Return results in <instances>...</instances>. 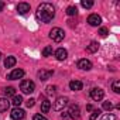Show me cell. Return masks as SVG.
Here are the masks:
<instances>
[{"label": "cell", "mask_w": 120, "mask_h": 120, "mask_svg": "<svg viewBox=\"0 0 120 120\" xmlns=\"http://www.w3.org/2000/svg\"><path fill=\"white\" fill-rule=\"evenodd\" d=\"M3 7H4V3H3V2H0V11L3 10Z\"/></svg>", "instance_id": "obj_32"}, {"label": "cell", "mask_w": 120, "mask_h": 120, "mask_svg": "<svg viewBox=\"0 0 120 120\" xmlns=\"http://www.w3.org/2000/svg\"><path fill=\"white\" fill-rule=\"evenodd\" d=\"M16 62H17V61H16L14 56H7L6 61H4V67H6V68H11V67L16 65Z\"/></svg>", "instance_id": "obj_17"}, {"label": "cell", "mask_w": 120, "mask_h": 120, "mask_svg": "<svg viewBox=\"0 0 120 120\" xmlns=\"http://www.w3.org/2000/svg\"><path fill=\"white\" fill-rule=\"evenodd\" d=\"M11 103H13V106L19 107V106H20V105L23 103V98H21V96H17V95H16V96H13V102H11Z\"/></svg>", "instance_id": "obj_20"}, {"label": "cell", "mask_w": 120, "mask_h": 120, "mask_svg": "<svg viewBox=\"0 0 120 120\" xmlns=\"http://www.w3.org/2000/svg\"><path fill=\"white\" fill-rule=\"evenodd\" d=\"M51 109V102L49 100H44L41 105V112L42 113H48V110Z\"/></svg>", "instance_id": "obj_18"}, {"label": "cell", "mask_w": 120, "mask_h": 120, "mask_svg": "<svg viewBox=\"0 0 120 120\" xmlns=\"http://www.w3.org/2000/svg\"><path fill=\"white\" fill-rule=\"evenodd\" d=\"M0 58H2V52H0Z\"/></svg>", "instance_id": "obj_35"}, {"label": "cell", "mask_w": 120, "mask_h": 120, "mask_svg": "<svg viewBox=\"0 0 120 120\" xmlns=\"http://www.w3.org/2000/svg\"><path fill=\"white\" fill-rule=\"evenodd\" d=\"M82 82L81 81H71L69 82V88H71V90H81L82 89Z\"/></svg>", "instance_id": "obj_16"}, {"label": "cell", "mask_w": 120, "mask_h": 120, "mask_svg": "<svg viewBox=\"0 0 120 120\" xmlns=\"http://www.w3.org/2000/svg\"><path fill=\"white\" fill-rule=\"evenodd\" d=\"M112 107H113V105H112L110 102H103V109H105V110H110Z\"/></svg>", "instance_id": "obj_29"}, {"label": "cell", "mask_w": 120, "mask_h": 120, "mask_svg": "<svg viewBox=\"0 0 120 120\" xmlns=\"http://www.w3.org/2000/svg\"><path fill=\"white\" fill-rule=\"evenodd\" d=\"M61 116H62V119H65V117H68V113H61Z\"/></svg>", "instance_id": "obj_34"}, {"label": "cell", "mask_w": 120, "mask_h": 120, "mask_svg": "<svg viewBox=\"0 0 120 120\" xmlns=\"http://www.w3.org/2000/svg\"><path fill=\"white\" fill-rule=\"evenodd\" d=\"M103 96H105V92H103L100 88H93V89L90 90V98H92L95 102L102 100V99H103Z\"/></svg>", "instance_id": "obj_6"}, {"label": "cell", "mask_w": 120, "mask_h": 120, "mask_svg": "<svg viewBox=\"0 0 120 120\" xmlns=\"http://www.w3.org/2000/svg\"><path fill=\"white\" fill-rule=\"evenodd\" d=\"M102 120H116V116H114L113 113H106V114L102 117Z\"/></svg>", "instance_id": "obj_27"}, {"label": "cell", "mask_w": 120, "mask_h": 120, "mask_svg": "<svg viewBox=\"0 0 120 120\" xmlns=\"http://www.w3.org/2000/svg\"><path fill=\"white\" fill-rule=\"evenodd\" d=\"M76 13H78V10H76L75 6H69V7L67 9V14H68V16H76Z\"/></svg>", "instance_id": "obj_21"}, {"label": "cell", "mask_w": 120, "mask_h": 120, "mask_svg": "<svg viewBox=\"0 0 120 120\" xmlns=\"http://www.w3.org/2000/svg\"><path fill=\"white\" fill-rule=\"evenodd\" d=\"M4 95L6 96H16V89L13 86H9V88H4Z\"/></svg>", "instance_id": "obj_19"}, {"label": "cell", "mask_w": 120, "mask_h": 120, "mask_svg": "<svg viewBox=\"0 0 120 120\" xmlns=\"http://www.w3.org/2000/svg\"><path fill=\"white\" fill-rule=\"evenodd\" d=\"M81 4H82V7H85V9H90V7L93 6V2H92V0H82Z\"/></svg>", "instance_id": "obj_23"}, {"label": "cell", "mask_w": 120, "mask_h": 120, "mask_svg": "<svg viewBox=\"0 0 120 120\" xmlns=\"http://www.w3.org/2000/svg\"><path fill=\"white\" fill-rule=\"evenodd\" d=\"M52 54V47H45L42 49V56H49Z\"/></svg>", "instance_id": "obj_25"}, {"label": "cell", "mask_w": 120, "mask_h": 120, "mask_svg": "<svg viewBox=\"0 0 120 120\" xmlns=\"http://www.w3.org/2000/svg\"><path fill=\"white\" fill-rule=\"evenodd\" d=\"M34 103H35V99H28V100L26 102L27 107H33V106H34Z\"/></svg>", "instance_id": "obj_30"}, {"label": "cell", "mask_w": 120, "mask_h": 120, "mask_svg": "<svg viewBox=\"0 0 120 120\" xmlns=\"http://www.w3.org/2000/svg\"><path fill=\"white\" fill-rule=\"evenodd\" d=\"M68 116H71L72 119H79L81 117V110H79V106L78 105H72L68 110Z\"/></svg>", "instance_id": "obj_7"}, {"label": "cell", "mask_w": 120, "mask_h": 120, "mask_svg": "<svg viewBox=\"0 0 120 120\" xmlns=\"http://www.w3.org/2000/svg\"><path fill=\"white\" fill-rule=\"evenodd\" d=\"M24 76V71L23 69H13L9 75H7V79L10 81H14V79H20Z\"/></svg>", "instance_id": "obj_8"}, {"label": "cell", "mask_w": 120, "mask_h": 120, "mask_svg": "<svg viewBox=\"0 0 120 120\" xmlns=\"http://www.w3.org/2000/svg\"><path fill=\"white\" fill-rule=\"evenodd\" d=\"M55 56H56L58 61H64V59H67V56H68V51L65 48H58L55 51Z\"/></svg>", "instance_id": "obj_11"}, {"label": "cell", "mask_w": 120, "mask_h": 120, "mask_svg": "<svg viewBox=\"0 0 120 120\" xmlns=\"http://www.w3.org/2000/svg\"><path fill=\"white\" fill-rule=\"evenodd\" d=\"M47 92V95L48 96H51V95H55V92H56V86H47V89H45Z\"/></svg>", "instance_id": "obj_24"}, {"label": "cell", "mask_w": 120, "mask_h": 120, "mask_svg": "<svg viewBox=\"0 0 120 120\" xmlns=\"http://www.w3.org/2000/svg\"><path fill=\"white\" fill-rule=\"evenodd\" d=\"M65 37V33L62 28H59V27H54L51 31H49V38L55 42H61Z\"/></svg>", "instance_id": "obj_2"}, {"label": "cell", "mask_w": 120, "mask_h": 120, "mask_svg": "<svg viewBox=\"0 0 120 120\" xmlns=\"http://www.w3.org/2000/svg\"><path fill=\"white\" fill-rule=\"evenodd\" d=\"M88 23H89L92 27H98V26H100L102 19H100V16H98V14H90V16L88 17Z\"/></svg>", "instance_id": "obj_10"}, {"label": "cell", "mask_w": 120, "mask_h": 120, "mask_svg": "<svg viewBox=\"0 0 120 120\" xmlns=\"http://www.w3.org/2000/svg\"><path fill=\"white\" fill-rule=\"evenodd\" d=\"M20 90H21L23 93H26V95H30V93H33V92L35 90V83H34L33 81H30V79L23 81V82L20 83Z\"/></svg>", "instance_id": "obj_3"}, {"label": "cell", "mask_w": 120, "mask_h": 120, "mask_svg": "<svg viewBox=\"0 0 120 120\" xmlns=\"http://www.w3.org/2000/svg\"><path fill=\"white\" fill-rule=\"evenodd\" d=\"M78 68L82 69V71H89V69H92V62L89 59H79L78 61Z\"/></svg>", "instance_id": "obj_9"}, {"label": "cell", "mask_w": 120, "mask_h": 120, "mask_svg": "<svg viewBox=\"0 0 120 120\" xmlns=\"http://www.w3.org/2000/svg\"><path fill=\"white\" fill-rule=\"evenodd\" d=\"M99 114H100V110L99 109H95V110H92V114H90V120H96L98 117H99Z\"/></svg>", "instance_id": "obj_26"}, {"label": "cell", "mask_w": 120, "mask_h": 120, "mask_svg": "<svg viewBox=\"0 0 120 120\" xmlns=\"http://www.w3.org/2000/svg\"><path fill=\"white\" fill-rule=\"evenodd\" d=\"M10 107V102L6 98H0V113L7 112V109Z\"/></svg>", "instance_id": "obj_14"}, {"label": "cell", "mask_w": 120, "mask_h": 120, "mask_svg": "<svg viewBox=\"0 0 120 120\" xmlns=\"http://www.w3.org/2000/svg\"><path fill=\"white\" fill-rule=\"evenodd\" d=\"M51 76H52V71H45V69L38 71V78H40V81H47V79H49Z\"/></svg>", "instance_id": "obj_13"}, {"label": "cell", "mask_w": 120, "mask_h": 120, "mask_svg": "<svg viewBox=\"0 0 120 120\" xmlns=\"http://www.w3.org/2000/svg\"><path fill=\"white\" fill-rule=\"evenodd\" d=\"M112 89H113L114 93H120V82L119 81H114L112 83Z\"/></svg>", "instance_id": "obj_22"}, {"label": "cell", "mask_w": 120, "mask_h": 120, "mask_svg": "<svg viewBox=\"0 0 120 120\" xmlns=\"http://www.w3.org/2000/svg\"><path fill=\"white\" fill-rule=\"evenodd\" d=\"M17 11H19V14H27L30 11V4L28 3H19L17 4Z\"/></svg>", "instance_id": "obj_12"}, {"label": "cell", "mask_w": 120, "mask_h": 120, "mask_svg": "<svg viewBox=\"0 0 120 120\" xmlns=\"http://www.w3.org/2000/svg\"><path fill=\"white\" fill-rule=\"evenodd\" d=\"M107 34H109V30H107L106 27H102V28L99 30V35H100V37H106Z\"/></svg>", "instance_id": "obj_28"}, {"label": "cell", "mask_w": 120, "mask_h": 120, "mask_svg": "<svg viewBox=\"0 0 120 120\" xmlns=\"http://www.w3.org/2000/svg\"><path fill=\"white\" fill-rule=\"evenodd\" d=\"M33 120H48L47 117H44L42 114H35L34 117H33Z\"/></svg>", "instance_id": "obj_31"}, {"label": "cell", "mask_w": 120, "mask_h": 120, "mask_svg": "<svg viewBox=\"0 0 120 120\" xmlns=\"http://www.w3.org/2000/svg\"><path fill=\"white\" fill-rule=\"evenodd\" d=\"M35 17L41 23H49V21H52V19L55 17V9H54V6L49 4V3H41L37 7Z\"/></svg>", "instance_id": "obj_1"}, {"label": "cell", "mask_w": 120, "mask_h": 120, "mask_svg": "<svg viewBox=\"0 0 120 120\" xmlns=\"http://www.w3.org/2000/svg\"><path fill=\"white\" fill-rule=\"evenodd\" d=\"M10 117L13 120H23L26 117V112L23 109H20V107H14L11 110V113H10Z\"/></svg>", "instance_id": "obj_5"}, {"label": "cell", "mask_w": 120, "mask_h": 120, "mask_svg": "<svg viewBox=\"0 0 120 120\" xmlns=\"http://www.w3.org/2000/svg\"><path fill=\"white\" fill-rule=\"evenodd\" d=\"M98 49H99V42H98V41H92V42L86 47V51H88L89 54H95V52H98Z\"/></svg>", "instance_id": "obj_15"}, {"label": "cell", "mask_w": 120, "mask_h": 120, "mask_svg": "<svg viewBox=\"0 0 120 120\" xmlns=\"http://www.w3.org/2000/svg\"><path fill=\"white\" fill-rule=\"evenodd\" d=\"M67 105H68V98H65V96H61V98H58V99L54 102V110L59 112V110H62V109H64Z\"/></svg>", "instance_id": "obj_4"}, {"label": "cell", "mask_w": 120, "mask_h": 120, "mask_svg": "<svg viewBox=\"0 0 120 120\" xmlns=\"http://www.w3.org/2000/svg\"><path fill=\"white\" fill-rule=\"evenodd\" d=\"M86 109H88V110H93V107H92V105H88V106H86Z\"/></svg>", "instance_id": "obj_33"}]
</instances>
